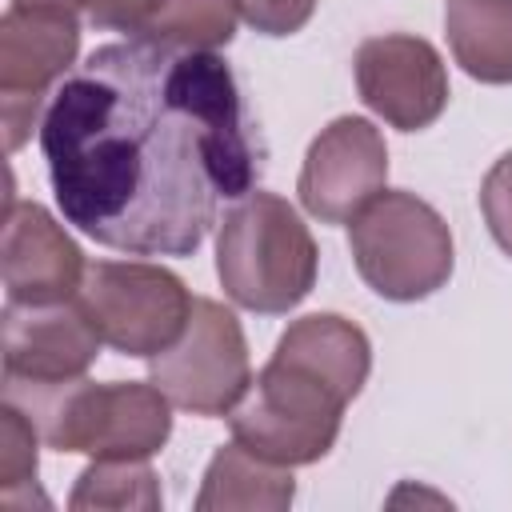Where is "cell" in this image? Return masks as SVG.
<instances>
[{"label":"cell","mask_w":512,"mask_h":512,"mask_svg":"<svg viewBox=\"0 0 512 512\" xmlns=\"http://www.w3.org/2000/svg\"><path fill=\"white\" fill-rule=\"evenodd\" d=\"M480 212H484L492 240L512 256V152H504L488 168V176L480 184Z\"/></svg>","instance_id":"cell-19"},{"label":"cell","mask_w":512,"mask_h":512,"mask_svg":"<svg viewBox=\"0 0 512 512\" xmlns=\"http://www.w3.org/2000/svg\"><path fill=\"white\" fill-rule=\"evenodd\" d=\"M84 252L80 244L56 224L48 208L36 200L8 196L4 208V244H0V272L8 300L20 304H56L72 300L84 284Z\"/></svg>","instance_id":"cell-12"},{"label":"cell","mask_w":512,"mask_h":512,"mask_svg":"<svg viewBox=\"0 0 512 512\" xmlns=\"http://www.w3.org/2000/svg\"><path fill=\"white\" fill-rule=\"evenodd\" d=\"M236 20H240L236 0H164L140 36L168 44V48L216 52V48L232 44Z\"/></svg>","instance_id":"cell-16"},{"label":"cell","mask_w":512,"mask_h":512,"mask_svg":"<svg viewBox=\"0 0 512 512\" xmlns=\"http://www.w3.org/2000/svg\"><path fill=\"white\" fill-rule=\"evenodd\" d=\"M40 148L64 220L128 256H192L264 160L232 68L148 36L100 44L60 80Z\"/></svg>","instance_id":"cell-1"},{"label":"cell","mask_w":512,"mask_h":512,"mask_svg":"<svg viewBox=\"0 0 512 512\" xmlns=\"http://www.w3.org/2000/svg\"><path fill=\"white\" fill-rule=\"evenodd\" d=\"M12 4H56V8H68L84 20H92L96 28L140 36L164 0H12Z\"/></svg>","instance_id":"cell-18"},{"label":"cell","mask_w":512,"mask_h":512,"mask_svg":"<svg viewBox=\"0 0 512 512\" xmlns=\"http://www.w3.org/2000/svg\"><path fill=\"white\" fill-rule=\"evenodd\" d=\"M388 184V148L372 120L336 116L308 144L296 192L320 224H348Z\"/></svg>","instance_id":"cell-9"},{"label":"cell","mask_w":512,"mask_h":512,"mask_svg":"<svg viewBox=\"0 0 512 512\" xmlns=\"http://www.w3.org/2000/svg\"><path fill=\"white\" fill-rule=\"evenodd\" d=\"M348 248L360 280L396 304L440 292L456 264L444 216L400 188H384L348 220Z\"/></svg>","instance_id":"cell-5"},{"label":"cell","mask_w":512,"mask_h":512,"mask_svg":"<svg viewBox=\"0 0 512 512\" xmlns=\"http://www.w3.org/2000/svg\"><path fill=\"white\" fill-rule=\"evenodd\" d=\"M160 476L148 464V456H96L80 476L68 496L72 512L84 508H140L152 512L160 508Z\"/></svg>","instance_id":"cell-15"},{"label":"cell","mask_w":512,"mask_h":512,"mask_svg":"<svg viewBox=\"0 0 512 512\" xmlns=\"http://www.w3.org/2000/svg\"><path fill=\"white\" fill-rule=\"evenodd\" d=\"M100 332L84 316L80 300L56 304H4L0 320V352H4V380L28 384H56L84 376L100 356Z\"/></svg>","instance_id":"cell-11"},{"label":"cell","mask_w":512,"mask_h":512,"mask_svg":"<svg viewBox=\"0 0 512 512\" xmlns=\"http://www.w3.org/2000/svg\"><path fill=\"white\" fill-rule=\"evenodd\" d=\"M80 16L56 4H8L0 20V120L4 148L16 152L44 120V100L76 64Z\"/></svg>","instance_id":"cell-8"},{"label":"cell","mask_w":512,"mask_h":512,"mask_svg":"<svg viewBox=\"0 0 512 512\" xmlns=\"http://www.w3.org/2000/svg\"><path fill=\"white\" fill-rule=\"evenodd\" d=\"M352 68L360 100L400 132H420L448 108V68L424 36H368L356 48Z\"/></svg>","instance_id":"cell-10"},{"label":"cell","mask_w":512,"mask_h":512,"mask_svg":"<svg viewBox=\"0 0 512 512\" xmlns=\"http://www.w3.org/2000/svg\"><path fill=\"white\" fill-rule=\"evenodd\" d=\"M236 4L240 16L264 36H292L316 12V0H236Z\"/></svg>","instance_id":"cell-20"},{"label":"cell","mask_w":512,"mask_h":512,"mask_svg":"<svg viewBox=\"0 0 512 512\" xmlns=\"http://www.w3.org/2000/svg\"><path fill=\"white\" fill-rule=\"evenodd\" d=\"M36 424L24 416L20 404H0V504L16 508L20 496L36 488Z\"/></svg>","instance_id":"cell-17"},{"label":"cell","mask_w":512,"mask_h":512,"mask_svg":"<svg viewBox=\"0 0 512 512\" xmlns=\"http://www.w3.org/2000/svg\"><path fill=\"white\" fill-rule=\"evenodd\" d=\"M76 300L108 348L152 360L180 340L196 296L172 268L148 260H96L84 268Z\"/></svg>","instance_id":"cell-6"},{"label":"cell","mask_w":512,"mask_h":512,"mask_svg":"<svg viewBox=\"0 0 512 512\" xmlns=\"http://www.w3.org/2000/svg\"><path fill=\"white\" fill-rule=\"evenodd\" d=\"M4 400L20 404L40 440L84 456H156L172 436V400L148 380H4Z\"/></svg>","instance_id":"cell-3"},{"label":"cell","mask_w":512,"mask_h":512,"mask_svg":"<svg viewBox=\"0 0 512 512\" xmlns=\"http://www.w3.org/2000/svg\"><path fill=\"white\" fill-rule=\"evenodd\" d=\"M372 372V344L360 324L336 312L292 320L272 360L228 412L232 436L252 452L300 468L332 452L344 408Z\"/></svg>","instance_id":"cell-2"},{"label":"cell","mask_w":512,"mask_h":512,"mask_svg":"<svg viewBox=\"0 0 512 512\" xmlns=\"http://www.w3.org/2000/svg\"><path fill=\"white\" fill-rule=\"evenodd\" d=\"M148 380L192 416H228L252 388L248 340L232 308L196 296L180 340L148 360Z\"/></svg>","instance_id":"cell-7"},{"label":"cell","mask_w":512,"mask_h":512,"mask_svg":"<svg viewBox=\"0 0 512 512\" xmlns=\"http://www.w3.org/2000/svg\"><path fill=\"white\" fill-rule=\"evenodd\" d=\"M320 252L308 224L276 192L240 196L216 232V276L232 304L284 316L316 284Z\"/></svg>","instance_id":"cell-4"},{"label":"cell","mask_w":512,"mask_h":512,"mask_svg":"<svg viewBox=\"0 0 512 512\" xmlns=\"http://www.w3.org/2000/svg\"><path fill=\"white\" fill-rule=\"evenodd\" d=\"M296 500V480L288 464H276L232 436L220 444L204 468V484L196 496V512H284Z\"/></svg>","instance_id":"cell-13"},{"label":"cell","mask_w":512,"mask_h":512,"mask_svg":"<svg viewBox=\"0 0 512 512\" xmlns=\"http://www.w3.org/2000/svg\"><path fill=\"white\" fill-rule=\"evenodd\" d=\"M444 32L472 80L512 84V0H448Z\"/></svg>","instance_id":"cell-14"}]
</instances>
